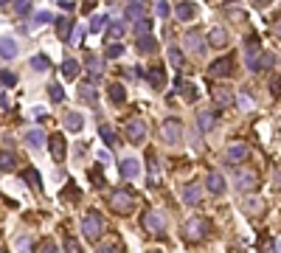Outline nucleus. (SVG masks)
<instances>
[{
    "instance_id": "f257e3e1",
    "label": "nucleus",
    "mask_w": 281,
    "mask_h": 253,
    "mask_svg": "<svg viewBox=\"0 0 281 253\" xmlns=\"http://www.w3.org/2000/svg\"><path fill=\"white\" fill-rule=\"evenodd\" d=\"M208 231H211V225H208V219L205 217H191V219L183 222V236H186V242L208 239Z\"/></svg>"
},
{
    "instance_id": "f03ea898",
    "label": "nucleus",
    "mask_w": 281,
    "mask_h": 253,
    "mask_svg": "<svg viewBox=\"0 0 281 253\" xmlns=\"http://www.w3.org/2000/svg\"><path fill=\"white\" fill-rule=\"evenodd\" d=\"M101 231H104V219H101L99 211H87V217L82 219V233L87 236V239H99L101 236Z\"/></svg>"
},
{
    "instance_id": "7ed1b4c3",
    "label": "nucleus",
    "mask_w": 281,
    "mask_h": 253,
    "mask_svg": "<svg viewBox=\"0 0 281 253\" xmlns=\"http://www.w3.org/2000/svg\"><path fill=\"white\" fill-rule=\"evenodd\" d=\"M234 186L236 191H253L259 186V174L253 169H239V172H234Z\"/></svg>"
},
{
    "instance_id": "20e7f679",
    "label": "nucleus",
    "mask_w": 281,
    "mask_h": 253,
    "mask_svg": "<svg viewBox=\"0 0 281 253\" xmlns=\"http://www.w3.org/2000/svg\"><path fill=\"white\" fill-rule=\"evenodd\" d=\"M124 135L132 141V144H141L146 138V121L144 118H130L127 124H124Z\"/></svg>"
},
{
    "instance_id": "39448f33",
    "label": "nucleus",
    "mask_w": 281,
    "mask_h": 253,
    "mask_svg": "<svg viewBox=\"0 0 281 253\" xmlns=\"http://www.w3.org/2000/svg\"><path fill=\"white\" fill-rule=\"evenodd\" d=\"M141 225H144L149 233H163V228H166V217L160 214V211H144V219H141Z\"/></svg>"
},
{
    "instance_id": "423d86ee",
    "label": "nucleus",
    "mask_w": 281,
    "mask_h": 253,
    "mask_svg": "<svg viewBox=\"0 0 281 253\" xmlns=\"http://www.w3.org/2000/svg\"><path fill=\"white\" fill-rule=\"evenodd\" d=\"M110 206L118 211V214H130L135 208V200H132V191H112V197H110Z\"/></svg>"
},
{
    "instance_id": "0eeeda50",
    "label": "nucleus",
    "mask_w": 281,
    "mask_h": 253,
    "mask_svg": "<svg viewBox=\"0 0 281 253\" xmlns=\"http://www.w3.org/2000/svg\"><path fill=\"white\" fill-rule=\"evenodd\" d=\"M160 135H163V141L166 144H180V138H183V124H180L177 118H169V121H163V129H160Z\"/></svg>"
},
{
    "instance_id": "6e6552de",
    "label": "nucleus",
    "mask_w": 281,
    "mask_h": 253,
    "mask_svg": "<svg viewBox=\"0 0 281 253\" xmlns=\"http://www.w3.org/2000/svg\"><path fill=\"white\" fill-rule=\"evenodd\" d=\"M183 48H186L189 54H197V57H202V54H205L202 34H200V31H189V34H183Z\"/></svg>"
},
{
    "instance_id": "1a4fd4ad",
    "label": "nucleus",
    "mask_w": 281,
    "mask_h": 253,
    "mask_svg": "<svg viewBox=\"0 0 281 253\" xmlns=\"http://www.w3.org/2000/svg\"><path fill=\"white\" fill-rule=\"evenodd\" d=\"M231 70H234V57H219L208 65V76L219 79V76H231Z\"/></svg>"
},
{
    "instance_id": "9d476101",
    "label": "nucleus",
    "mask_w": 281,
    "mask_h": 253,
    "mask_svg": "<svg viewBox=\"0 0 281 253\" xmlns=\"http://www.w3.org/2000/svg\"><path fill=\"white\" fill-rule=\"evenodd\" d=\"M146 14V0H124V20H138Z\"/></svg>"
},
{
    "instance_id": "9b49d317",
    "label": "nucleus",
    "mask_w": 281,
    "mask_h": 253,
    "mask_svg": "<svg viewBox=\"0 0 281 253\" xmlns=\"http://www.w3.org/2000/svg\"><path fill=\"white\" fill-rule=\"evenodd\" d=\"M85 68H87V82H99V76H101V70H104V59L101 57H96V54H90V57H85Z\"/></svg>"
},
{
    "instance_id": "f8f14e48",
    "label": "nucleus",
    "mask_w": 281,
    "mask_h": 253,
    "mask_svg": "<svg viewBox=\"0 0 281 253\" xmlns=\"http://www.w3.org/2000/svg\"><path fill=\"white\" fill-rule=\"evenodd\" d=\"M79 102L90 104V107H96L99 102V93H96V84L93 82H79Z\"/></svg>"
},
{
    "instance_id": "ddd939ff",
    "label": "nucleus",
    "mask_w": 281,
    "mask_h": 253,
    "mask_svg": "<svg viewBox=\"0 0 281 253\" xmlns=\"http://www.w3.org/2000/svg\"><path fill=\"white\" fill-rule=\"evenodd\" d=\"M247 155H250V149H247L245 144H231L228 152H225V161L228 163H242V161H247Z\"/></svg>"
},
{
    "instance_id": "4468645a",
    "label": "nucleus",
    "mask_w": 281,
    "mask_h": 253,
    "mask_svg": "<svg viewBox=\"0 0 281 253\" xmlns=\"http://www.w3.org/2000/svg\"><path fill=\"white\" fill-rule=\"evenodd\" d=\"M174 17H177V20H183V23H189V20H194V17H197V6H194V3H189V0H180L177 6H174Z\"/></svg>"
},
{
    "instance_id": "2eb2a0df",
    "label": "nucleus",
    "mask_w": 281,
    "mask_h": 253,
    "mask_svg": "<svg viewBox=\"0 0 281 253\" xmlns=\"http://www.w3.org/2000/svg\"><path fill=\"white\" fill-rule=\"evenodd\" d=\"M73 17H56V37L62 42H70V34H73Z\"/></svg>"
},
{
    "instance_id": "dca6fc26",
    "label": "nucleus",
    "mask_w": 281,
    "mask_h": 253,
    "mask_svg": "<svg viewBox=\"0 0 281 253\" xmlns=\"http://www.w3.org/2000/svg\"><path fill=\"white\" fill-rule=\"evenodd\" d=\"M118 169H121L124 180H135V177L141 174V163L135 161V158H124V161L118 163Z\"/></svg>"
},
{
    "instance_id": "f3484780",
    "label": "nucleus",
    "mask_w": 281,
    "mask_h": 253,
    "mask_svg": "<svg viewBox=\"0 0 281 253\" xmlns=\"http://www.w3.org/2000/svg\"><path fill=\"white\" fill-rule=\"evenodd\" d=\"M146 82H149V87H152V90H160V87H163V82H166L163 65H152V68L146 70Z\"/></svg>"
},
{
    "instance_id": "a211bd4d",
    "label": "nucleus",
    "mask_w": 281,
    "mask_h": 253,
    "mask_svg": "<svg viewBox=\"0 0 281 253\" xmlns=\"http://www.w3.org/2000/svg\"><path fill=\"white\" fill-rule=\"evenodd\" d=\"M183 203L186 206H200L202 203V189L197 183H189V186H183Z\"/></svg>"
},
{
    "instance_id": "6ab92c4d",
    "label": "nucleus",
    "mask_w": 281,
    "mask_h": 253,
    "mask_svg": "<svg viewBox=\"0 0 281 253\" xmlns=\"http://www.w3.org/2000/svg\"><path fill=\"white\" fill-rule=\"evenodd\" d=\"M48 147H51V158H54L56 163L65 161V138H62V135H51V138H48Z\"/></svg>"
},
{
    "instance_id": "aec40b11",
    "label": "nucleus",
    "mask_w": 281,
    "mask_h": 253,
    "mask_svg": "<svg viewBox=\"0 0 281 253\" xmlns=\"http://www.w3.org/2000/svg\"><path fill=\"white\" fill-rule=\"evenodd\" d=\"M205 189H208L211 194H222L225 191V177L219 172H208V177H205Z\"/></svg>"
},
{
    "instance_id": "412c9836",
    "label": "nucleus",
    "mask_w": 281,
    "mask_h": 253,
    "mask_svg": "<svg viewBox=\"0 0 281 253\" xmlns=\"http://www.w3.org/2000/svg\"><path fill=\"white\" fill-rule=\"evenodd\" d=\"M62 124H65V129H70V132H82V129H85V118H82L79 113H73V110H70V113H65Z\"/></svg>"
},
{
    "instance_id": "4be33fe9",
    "label": "nucleus",
    "mask_w": 281,
    "mask_h": 253,
    "mask_svg": "<svg viewBox=\"0 0 281 253\" xmlns=\"http://www.w3.org/2000/svg\"><path fill=\"white\" fill-rule=\"evenodd\" d=\"M25 144L34 147V149H43L45 147V132L40 129V126H31V129L25 132Z\"/></svg>"
},
{
    "instance_id": "5701e85b",
    "label": "nucleus",
    "mask_w": 281,
    "mask_h": 253,
    "mask_svg": "<svg viewBox=\"0 0 281 253\" xmlns=\"http://www.w3.org/2000/svg\"><path fill=\"white\" fill-rule=\"evenodd\" d=\"M211 99L219 104V107H231V104H234V93L225 90V87H211Z\"/></svg>"
},
{
    "instance_id": "b1692460",
    "label": "nucleus",
    "mask_w": 281,
    "mask_h": 253,
    "mask_svg": "<svg viewBox=\"0 0 281 253\" xmlns=\"http://www.w3.org/2000/svg\"><path fill=\"white\" fill-rule=\"evenodd\" d=\"M17 57V42L11 37H0V59H14Z\"/></svg>"
},
{
    "instance_id": "393cba45",
    "label": "nucleus",
    "mask_w": 281,
    "mask_h": 253,
    "mask_svg": "<svg viewBox=\"0 0 281 253\" xmlns=\"http://www.w3.org/2000/svg\"><path fill=\"white\" fill-rule=\"evenodd\" d=\"M174 90H180V93H183V99H186V102H197V87H194L191 82L177 79V82H174Z\"/></svg>"
},
{
    "instance_id": "a878e982",
    "label": "nucleus",
    "mask_w": 281,
    "mask_h": 253,
    "mask_svg": "<svg viewBox=\"0 0 281 253\" xmlns=\"http://www.w3.org/2000/svg\"><path fill=\"white\" fill-rule=\"evenodd\" d=\"M214 121H216V113H214V110H200V113H197V126H200L202 132L214 129Z\"/></svg>"
},
{
    "instance_id": "bb28decb",
    "label": "nucleus",
    "mask_w": 281,
    "mask_h": 253,
    "mask_svg": "<svg viewBox=\"0 0 281 253\" xmlns=\"http://www.w3.org/2000/svg\"><path fill=\"white\" fill-rule=\"evenodd\" d=\"M208 42H211L214 48H225V45H228V34H225V28L214 25L211 31H208Z\"/></svg>"
},
{
    "instance_id": "cd10ccee",
    "label": "nucleus",
    "mask_w": 281,
    "mask_h": 253,
    "mask_svg": "<svg viewBox=\"0 0 281 253\" xmlns=\"http://www.w3.org/2000/svg\"><path fill=\"white\" fill-rule=\"evenodd\" d=\"M107 96H110L112 104H124V102H127V90H124L121 82H112L110 87H107Z\"/></svg>"
},
{
    "instance_id": "c85d7f7f",
    "label": "nucleus",
    "mask_w": 281,
    "mask_h": 253,
    "mask_svg": "<svg viewBox=\"0 0 281 253\" xmlns=\"http://www.w3.org/2000/svg\"><path fill=\"white\" fill-rule=\"evenodd\" d=\"M22 180L31 186L37 194H43V177H40V172H37V169H25V172H22Z\"/></svg>"
},
{
    "instance_id": "c756f323",
    "label": "nucleus",
    "mask_w": 281,
    "mask_h": 253,
    "mask_svg": "<svg viewBox=\"0 0 281 253\" xmlns=\"http://www.w3.org/2000/svg\"><path fill=\"white\" fill-rule=\"evenodd\" d=\"M138 51H141V54H155V51H157V40L152 34L138 37Z\"/></svg>"
},
{
    "instance_id": "7c9ffc66",
    "label": "nucleus",
    "mask_w": 281,
    "mask_h": 253,
    "mask_svg": "<svg viewBox=\"0 0 281 253\" xmlns=\"http://www.w3.org/2000/svg\"><path fill=\"white\" fill-rule=\"evenodd\" d=\"M99 138L104 141V144H107V147H115V144H118V138H115V132H112V126H107V124H101L99 126Z\"/></svg>"
},
{
    "instance_id": "2f4dec72",
    "label": "nucleus",
    "mask_w": 281,
    "mask_h": 253,
    "mask_svg": "<svg viewBox=\"0 0 281 253\" xmlns=\"http://www.w3.org/2000/svg\"><path fill=\"white\" fill-rule=\"evenodd\" d=\"M132 31L138 37H144V34H149V31H152V20H149V17H138V20H135V25H132Z\"/></svg>"
},
{
    "instance_id": "473e14b6",
    "label": "nucleus",
    "mask_w": 281,
    "mask_h": 253,
    "mask_svg": "<svg viewBox=\"0 0 281 253\" xmlns=\"http://www.w3.org/2000/svg\"><path fill=\"white\" fill-rule=\"evenodd\" d=\"M14 161H17V158H14L11 149H0V172H9L11 166H14Z\"/></svg>"
},
{
    "instance_id": "72a5a7b5",
    "label": "nucleus",
    "mask_w": 281,
    "mask_h": 253,
    "mask_svg": "<svg viewBox=\"0 0 281 253\" xmlns=\"http://www.w3.org/2000/svg\"><path fill=\"white\" fill-rule=\"evenodd\" d=\"M48 68H51V62H48V57H45V54H37V57H31V70H37V73H45Z\"/></svg>"
},
{
    "instance_id": "f704fd0d",
    "label": "nucleus",
    "mask_w": 281,
    "mask_h": 253,
    "mask_svg": "<svg viewBox=\"0 0 281 253\" xmlns=\"http://www.w3.org/2000/svg\"><path fill=\"white\" fill-rule=\"evenodd\" d=\"M62 73H65L67 79H73V76L79 73V59H70V57H67L65 62H62Z\"/></svg>"
},
{
    "instance_id": "c9c22d12",
    "label": "nucleus",
    "mask_w": 281,
    "mask_h": 253,
    "mask_svg": "<svg viewBox=\"0 0 281 253\" xmlns=\"http://www.w3.org/2000/svg\"><path fill=\"white\" fill-rule=\"evenodd\" d=\"M169 65L172 68H183V51L174 45H169Z\"/></svg>"
},
{
    "instance_id": "e433bc0d",
    "label": "nucleus",
    "mask_w": 281,
    "mask_h": 253,
    "mask_svg": "<svg viewBox=\"0 0 281 253\" xmlns=\"http://www.w3.org/2000/svg\"><path fill=\"white\" fill-rule=\"evenodd\" d=\"M17 84V73L14 70H0V87H14Z\"/></svg>"
},
{
    "instance_id": "4c0bfd02",
    "label": "nucleus",
    "mask_w": 281,
    "mask_h": 253,
    "mask_svg": "<svg viewBox=\"0 0 281 253\" xmlns=\"http://www.w3.org/2000/svg\"><path fill=\"white\" fill-rule=\"evenodd\" d=\"M104 25H110V14H96V17L90 20V31H101Z\"/></svg>"
},
{
    "instance_id": "58836bf2",
    "label": "nucleus",
    "mask_w": 281,
    "mask_h": 253,
    "mask_svg": "<svg viewBox=\"0 0 281 253\" xmlns=\"http://www.w3.org/2000/svg\"><path fill=\"white\" fill-rule=\"evenodd\" d=\"M124 34V20H115V23L107 25V40H118Z\"/></svg>"
},
{
    "instance_id": "ea45409f",
    "label": "nucleus",
    "mask_w": 281,
    "mask_h": 253,
    "mask_svg": "<svg viewBox=\"0 0 281 253\" xmlns=\"http://www.w3.org/2000/svg\"><path fill=\"white\" fill-rule=\"evenodd\" d=\"M124 54V45H118V42H112V45L104 48V59H118Z\"/></svg>"
},
{
    "instance_id": "a19ab883",
    "label": "nucleus",
    "mask_w": 281,
    "mask_h": 253,
    "mask_svg": "<svg viewBox=\"0 0 281 253\" xmlns=\"http://www.w3.org/2000/svg\"><path fill=\"white\" fill-rule=\"evenodd\" d=\"M48 96H51V102H62L65 99V90H62V84H48Z\"/></svg>"
},
{
    "instance_id": "79ce46f5",
    "label": "nucleus",
    "mask_w": 281,
    "mask_h": 253,
    "mask_svg": "<svg viewBox=\"0 0 281 253\" xmlns=\"http://www.w3.org/2000/svg\"><path fill=\"white\" fill-rule=\"evenodd\" d=\"M11 9L17 14H28L31 12V0H11Z\"/></svg>"
},
{
    "instance_id": "37998d69",
    "label": "nucleus",
    "mask_w": 281,
    "mask_h": 253,
    "mask_svg": "<svg viewBox=\"0 0 281 253\" xmlns=\"http://www.w3.org/2000/svg\"><path fill=\"white\" fill-rule=\"evenodd\" d=\"M51 20H54L51 12H37L34 14V25H45V23H51Z\"/></svg>"
},
{
    "instance_id": "c03bdc74",
    "label": "nucleus",
    "mask_w": 281,
    "mask_h": 253,
    "mask_svg": "<svg viewBox=\"0 0 281 253\" xmlns=\"http://www.w3.org/2000/svg\"><path fill=\"white\" fill-rule=\"evenodd\" d=\"M245 208L250 211V214H259V211H261V200H256V197H247V200H245Z\"/></svg>"
},
{
    "instance_id": "a18cd8bd",
    "label": "nucleus",
    "mask_w": 281,
    "mask_h": 253,
    "mask_svg": "<svg viewBox=\"0 0 281 253\" xmlns=\"http://www.w3.org/2000/svg\"><path fill=\"white\" fill-rule=\"evenodd\" d=\"M155 14H157V17H169V14H172V9H169L166 0H157V3H155Z\"/></svg>"
},
{
    "instance_id": "49530a36",
    "label": "nucleus",
    "mask_w": 281,
    "mask_h": 253,
    "mask_svg": "<svg viewBox=\"0 0 281 253\" xmlns=\"http://www.w3.org/2000/svg\"><path fill=\"white\" fill-rule=\"evenodd\" d=\"M236 102H239L242 110H250V107H253V102H250V96H247V93H236Z\"/></svg>"
},
{
    "instance_id": "de8ad7c7",
    "label": "nucleus",
    "mask_w": 281,
    "mask_h": 253,
    "mask_svg": "<svg viewBox=\"0 0 281 253\" xmlns=\"http://www.w3.org/2000/svg\"><path fill=\"white\" fill-rule=\"evenodd\" d=\"M37 253H59V248H56V242L45 239L43 245H40V251H37Z\"/></svg>"
},
{
    "instance_id": "09e8293b",
    "label": "nucleus",
    "mask_w": 281,
    "mask_h": 253,
    "mask_svg": "<svg viewBox=\"0 0 281 253\" xmlns=\"http://www.w3.org/2000/svg\"><path fill=\"white\" fill-rule=\"evenodd\" d=\"M96 253H121V248H118V242H107V245H101Z\"/></svg>"
},
{
    "instance_id": "8fccbe9b",
    "label": "nucleus",
    "mask_w": 281,
    "mask_h": 253,
    "mask_svg": "<svg viewBox=\"0 0 281 253\" xmlns=\"http://www.w3.org/2000/svg\"><path fill=\"white\" fill-rule=\"evenodd\" d=\"M65 251L67 253H82V245H79L76 239H70V236H67V239H65Z\"/></svg>"
},
{
    "instance_id": "3c124183",
    "label": "nucleus",
    "mask_w": 281,
    "mask_h": 253,
    "mask_svg": "<svg viewBox=\"0 0 281 253\" xmlns=\"http://www.w3.org/2000/svg\"><path fill=\"white\" fill-rule=\"evenodd\" d=\"M270 93H273V96H281V76H273V79H270Z\"/></svg>"
},
{
    "instance_id": "603ef678",
    "label": "nucleus",
    "mask_w": 281,
    "mask_h": 253,
    "mask_svg": "<svg viewBox=\"0 0 281 253\" xmlns=\"http://www.w3.org/2000/svg\"><path fill=\"white\" fill-rule=\"evenodd\" d=\"M228 17L236 20V23H242V20H245V12H242V9H228Z\"/></svg>"
},
{
    "instance_id": "864d4df0",
    "label": "nucleus",
    "mask_w": 281,
    "mask_h": 253,
    "mask_svg": "<svg viewBox=\"0 0 281 253\" xmlns=\"http://www.w3.org/2000/svg\"><path fill=\"white\" fill-rule=\"evenodd\" d=\"M62 197H65V200H76V186L67 183V186H65V191H62Z\"/></svg>"
},
{
    "instance_id": "5fc2aeb1",
    "label": "nucleus",
    "mask_w": 281,
    "mask_h": 253,
    "mask_svg": "<svg viewBox=\"0 0 281 253\" xmlns=\"http://www.w3.org/2000/svg\"><path fill=\"white\" fill-rule=\"evenodd\" d=\"M82 37H85V28L76 25V28H73V34H70V42H82Z\"/></svg>"
},
{
    "instance_id": "6e6d98bb",
    "label": "nucleus",
    "mask_w": 281,
    "mask_h": 253,
    "mask_svg": "<svg viewBox=\"0 0 281 253\" xmlns=\"http://www.w3.org/2000/svg\"><path fill=\"white\" fill-rule=\"evenodd\" d=\"M17 248H20V251H31V242H28V236H20V239H17Z\"/></svg>"
},
{
    "instance_id": "4d7b16f0",
    "label": "nucleus",
    "mask_w": 281,
    "mask_h": 253,
    "mask_svg": "<svg viewBox=\"0 0 281 253\" xmlns=\"http://www.w3.org/2000/svg\"><path fill=\"white\" fill-rule=\"evenodd\" d=\"M261 251H264V253H276V242H273V239H264Z\"/></svg>"
},
{
    "instance_id": "13d9d810",
    "label": "nucleus",
    "mask_w": 281,
    "mask_h": 253,
    "mask_svg": "<svg viewBox=\"0 0 281 253\" xmlns=\"http://www.w3.org/2000/svg\"><path fill=\"white\" fill-rule=\"evenodd\" d=\"M273 34H276V37L281 40V14L276 17V20H273Z\"/></svg>"
},
{
    "instance_id": "bf43d9fd",
    "label": "nucleus",
    "mask_w": 281,
    "mask_h": 253,
    "mask_svg": "<svg viewBox=\"0 0 281 253\" xmlns=\"http://www.w3.org/2000/svg\"><path fill=\"white\" fill-rule=\"evenodd\" d=\"M99 163H110V152L107 149H99Z\"/></svg>"
},
{
    "instance_id": "052dcab7",
    "label": "nucleus",
    "mask_w": 281,
    "mask_h": 253,
    "mask_svg": "<svg viewBox=\"0 0 281 253\" xmlns=\"http://www.w3.org/2000/svg\"><path fill=\"white\" fill-rule=\"evenodd\" d=\"M250 3H253V6H259V9H264V6H267L270 0H250Z\"/></svg>"
},
{
    "instance_id": "680f3d73",
    "label": "nucleus",
    "mask_w": 281,
    "mask_h": 253,
    "mask_svg": "<svg viewBox=\"0 0 281 253\" xmlns=\"http://www.w3.org/2000/svg\"><path fill=\"white\" fill-rule=\"evenodd\" d=\"M276 183H279V186H281V172H279V174H276Z\"/></svg>"
},
{
    "instance_id": "e2e57ef3",
    "label": "nucleus",
    "mask_w": 281,
    "mask_h": 253,
    "mask_svg": "<svg viewBox=\"0 0 281 253\" xmlns=\"http://www.w3.org/2000/svg\"><path fill=\"white\" fill-rule=\"evenodd\" d=\"M149 253H160V251H149Z\"/></svg>"
}]
</instances>
